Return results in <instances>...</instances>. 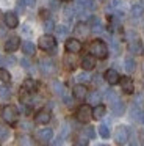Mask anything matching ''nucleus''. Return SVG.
Returning a JSON list of instances; mask_svg holds the SVG:
<instances>
[{"mask_svg":"<svg viewBox=\"0 0 144 146\" xmlns=\"http://www.w3.org/2000/svg\"><path fill=\"white\" fill-rule=\"evenodd\" d=\"M99 133H100V137H102V138H108V137H110L108 126H106V124H102V126L99 127Z\"/></svg>","mask_w":144,"mask_h":146,"instance_id":"nucleus-31","label":"nucleus"},{"mask_svg":"<svg viewBox=\"0 0 144 146\" xmlns=\"http://www.w3.org/2000/svg\"><path fill=\"white\" fill-rule=\"evenodd\" d=\"M22 66H24V68H30V66H31V63L27 60V58H24V60H22Z\"/></svg>","mask_w":144,"mask_h":146,"instance_id":"nucleus-46","label":"nucleus"},{"mask_svg":"<svg viewBox=\"0 0 144 146\" xmlns=\"http://www.w3.org/2000/svg\"><path fill=\"white\" fill-rule=\"evenodd\" d=\"M125 36H127L128 42H131V41H136V39H138L136 33H135L133 30H128V32H125Z\"/></svg>","mask_w":144,"mask_h":146,"instance_id":"nucleus-36","label":"nucleus"},{"mask_svg":"<svg viewBox=\"0 0 144 146\" xmlns=\"http://www.w3.org/2000/svg\"><path fill=\"white\" fill-rule=\"evenodd\" d=\"M55 32H56V35H58L59 38H64V36H67V27L66 25H58L55 29Z\"/></svg>","mask_w":144,"mask_h":146,"instance_id":"nucleus-30","label":"nucleus"},{"mask_svg":"<svg viewBox=\"0 0 144 146\" xmlns=\"http://www.w3.org/2000/svg\"><path fill=\"white\" fill-rule=\"evenodd\" d=\"M2 63H5V61H3V57L0 55V64H2Z\"/></svg>","mask_w":144,"mask_h":146,"instance_id":"nucleus-48","label":"nucleus"},{"mask_svg":"<svg viewBox=\"0 0 144 146\" xmlns=\"http://www.w3.org/2000/svg\"><path fill=\"white\" fill-rule=\"evenodd\" d=\"M143 13H144L143 5L136 3V5H133V7H131V16H135V17H141V16H143Z\"/></svg>","mask_w":144,"mask_h":146,"instance_id":"nucleus-24","label":"nucleus"},{"mask_svg":"<svg viewBox=\"0 0 144 146\" xmlns=\"http://www.w3.org/2000/svg\"><path fill=\"white\" fill-rule=\"evenodd\" d=\"M74 146H88V137H83V135H80L77 140H75Z\"/></svg>","mask_w":144,"mask_h":146,"instance_id":"nucleus-35","label":"nucleus"},{"mask_svg":"<svg viewBox=\"0 0 144 146\" xmlns=\"http://www.w3.org/2000/svg\"><path fill=\"white\" fill-rule=\"evenodd\" d=\"M111 110H113V113H114L116 116H121V115H124V111H125L124 102L118 99L116 102H113V104H111Z\"/></svg>","mask_w":144,"mask_h":146,"instance_id":"nucleus-17","label":"nucleus"},{"mask_svg":"<svg viewBox=\"0 0 144 146\" xmlns=\"http://www.w3.org/2000/svg\"><path fill=\"white\" fill-rule=\"evenodd\" d=\"M88 96V88L85 85H81V83H78V85L74 86V98L78 99V101H83V99H86Z\"/></svg>","mask_w":144,"mask_h":146,"instance_id":"nucleus-12","label":"nucleus"},{"mask_svg":"<svg viewBox=\"0 0 144 146\" xmlns=\"http://www.w3.org/2000/svg\"><path fill=\"white\" fill-rule=\"evenodd\" d=\"M128 129L125 126H119L118 129H116V132H114V141L118 143L119 146H124L125 143L128 141Z\"/></svg>","mask_w":144,"mask_h":146,"instance_id":"nucleus-5","label":"nucleus"},{"mask_svg":"<svg viewBox=\"0 0 144 146\" xmlns=\"http://www.w3.org/2000/svg\"><path fill=\"white\" fill-rule=\"evenodd\" d=\"M130 52L133 55H143V42L139 41V39H136V41H131L130 42Z\"/></svg>","mask_w":144,"mask_h":146,"instance_id":"nucleus-18","label":"nucleus"},{"mask_svg":"<svg viewBox=\"0 0 144 146\" xmlns=\"http://www.w3.org/2000/svg\"><path fill=\"white\" fill-rule=\"evenodd\" d=\"M22 50H24V54L25 55H34V52H36V47H34V44L33 42H30V41H25L24 44H22Z\"/></svg>","mask_w":144,"mask_h":146,"instance_id":"nucleus-21","label":"nucleus"},{"mask_svg":"<svg viewBox=\"0 0 144 146\" xmlns=\"http://www.w3.org/2000/svg\"><path fill=\"white\" fill-rule=\"evenodd\" d=\"M20 145L22 146H31V140L28 137H20Z\"/></svg>","mask_w":144,"mask_h":146,"instance_id":"nucleus-40","label":"nucleus"},{"mask_svg":"<svg viewBox=\"0 0 144 146\" xmlns=\"http://www.w3.org/2000/svg\"><path fill=\"white\" fill-rule=\"evenodd\" d=\"M139 116H141L139 108H136V105H133V107H131V118H133V119H136V118H139Z\"/></svg>","mask_w":144,"mask_h":146,"instance_id":"nucleus-37","label":"nucleus"},{"mask_svg":"<svg viewBox=\"0 0 144 146\" xmlns=\"http://www.w3.org/2000/svg\"><path fill=\"white\" fill-rule=\"evenodd\" d=\"M91 77H89V74H80V76H77V80L78 82H88Z\"/></svg>","mask_w":144,"mask_h":146,"instance_id":"nucleus-41","label":"nucleus"},{"mask_svg":"<svg viewBox=\"0 0 144 146\" xmlns=\"http://www.w3.org/2000/svg\"><path fill=\"white\" fill-rule=\"evenodd\" d=\"M63 2H69V0H63Z\"/></svg>","mask_w":144,"mask_h":146,"instance_id":"nucleus-49","label":"nucleus"},{"mask_svg":"<svg viewBox=\"0 0 144 146\" xmlns=\"http://www.w3.org/2000/svg\"><path fill=\"white\" fill-rule=\"evenodd\" d=\"M9 96H11L9 90L6 88V86H2V88H0V99H2V101H6V99H9Z\"/></svg>","mask_w":144,"mask_h":146,"instance_id":"nucleus-33","label":"nucleus"},{"mask_svg":"<svg viewBox=\"0 0 144 146\" xmlns=\"http://www.w3.org/2000/svg\"><path fill=\"white\" fill-rule=\"evenodd\" d=\"M19 46H20V39H19V36H11V38L6 39L5 42V50L6 52H14L19 49Z\"/></svg>","mask_w":144,"mask_h":146,"instance_id":"nucleus-10","label":"nucleus"},{"mask_svg":"<svg viewBox=\"0 0 144 146\" xmlns=\"http://www.w3.org/2000/svg\"><path fill=\"white\" fill-rule=\"evenodd\" d=\"M89 49H91V55H94L96 58H106V55H108V46L100 39H94L91 42Z\"/></svg>","mask_w":144,"mask_h":146,"instance_id":"nucleus-1","label":"nucleus"},{"mask_svg":"<svg viewBox=\"0 0 144 146\" xmlns=\"http://www.w3.org/2000/svg\"><path fill=\"white\" fill-rule=\"evenodd\" d=\"M75 61H77V60L72 57V54H69V55H66V57H64V63H66V66H67L69 69H74V68L77 66V63H75Z\"/></svg>","mask_w":144,"mask_h":146,"instance_id":"nucleus-26","label":"nucleus"},{"mask_svg":"<svg viewBox=\"0 0 144 146\" xmlns=\"http://www.w3.org/2000/svg\"><path fill=\"white\" fill-rule=\"evenodd\" d=\"M50 118H52L50 111L46 110V108H42V110H39L36 113L34 121H36V124H47V123H50Z\"/></svg>","mask_w":144,"mask_h":146,"instance_id":"nucleus-9","label":"nucleus"},{"mask_svg":"<svg viewBox=\"0 0 144 146\" xmlns=\"http://www.w3.org/2000/svg\"><path fill=\"white\" fill-rule=\"evenodd\" d=\"M74 33H75V36L85 39V38H88V35H89V27H88V24H85V22H78L77 25H75Z\"/></svg>","mask_w":144,"mask_h":146,"instance_id":"nucleus-8","label":"nucleus"},{"mask_svg":"<svg viewBox=\"0 0 144 146\" xmlns=\"http://www.w3.org/2000/svg\"><path fill=\"white\" fill-rule=\"evenodd\" d=\"M88 102H89V104H92L94 107H96V105H99L100 104V93L99 91L89 93V94H88Z\"/></svg>","mask_w":144,"mask_h":146,"instance_id":"nucleus-22","label":"nucleus"},{"mask_svg":"<svg viewBox=\"0 0 144 146\" xmlns=\"http://www.w3.org/2000/svg\"><path fill=\"white\" fill-rule=\"evenodd\" d=\"M50 7H52L53 10H58V7H59V0H50Z\"/></svg>","mask_w":144,"mask_h":146,"instance_id":"nucleus-42","label":"nucleus"},{"mask_svg":"<svg viewBox=\"0 0 144 146\" xmlns=\"http://www.w3.org/2000/svg\"><path fill=\"white\" fill-rule=\"evenodd\" d=\"M91 118H92V108H91V105L85 104L77 110V119L80 123H88Z\"/></svg>","mask_w":144,"mask_h":146,"instance_id":"nucleus-6","label":"nucleus"},{"mask_svg":"<svg viewBox=\"0 0 144 146\" xmlns=\"http://www.w3.org/2000/svg\"><path fill=\"white\" fill-rule=\"evenodd\" d=\"M139 121L144 124V113H141V116H139Z\"/></svg>","mask_w":144,"mask_h":146,"instance_id":"nucleus-47","label":"nucleus"},{"mask_svg":"<svg viewBox=\"0 0 144 146\" xmlns=\"http://www.w3.org/2000/svg\"><path fill=\"white\" fill-rule=\"evenodd\" d=\"M81 68L85 71H91L96 68V60H94V55H85L81 58Z\"/></svg>","mask_w":144,"mask_h":146,"instance_id":"nucleus-14","label":"nucleus"},{"mask_svg":"<svg viewBox=\"0 0 144 146\" xmlns=\"http://www.w3.org/2000/svg\"><path fill=\"white\" fill-rule=\"evenodd\" d=\"M63 141H64V137L59 135V137H56V138H55V141L52 143V146H61V145H63Z\"/></svg>","mask_w":144,"mask_h":146,"instance_id":"nucleus-39","label":"nucleus"},{"mask_svg":"<svg viewBox=\"0 0 144 146\" xmlns=\"http://www.w3.org/2000/svg\"><path fill=\"white\" fill-rule=\"evenodd\" d=\"M5 63H6V64H14V63H16V58H14V57H8V58L5 60Z\"/></svg>","mask_w":144,"mask_h":146,"instance_id":"nucleus-44","label":"nucleus"},{"mask_svg":"<svg viewBox=\"0 0 144 146\" xmlns=\"http://www.w3.org/2000/svg\"><path fill=\"white\" fill-rule=\"evenodd\" d=\"M89 22H91V29H92V32H94V33H100V32H102L103 27H102V22H100L99 17H96V16L91 17Z\"/></svg>","mask_w":144,"mask_h":146,"instance_id":"nucleus-20","label":"nucleus"},{"mask_svg":"<svg viewBox=\"0 0 144 146\" xmlns=\"http://www.w3.org/2000/svg\"><path fill=\"white\" fill-rule=\"evenodd\" d=\"M38 46H39L42 50H46V52H55V49H56V41H55V38H53V36L44 35V36H41V38H39Z\"/></svg>","mask_w":144,"mask_h":146,"instance_id":"nucleus-2","label":"nucleus"},{"mask_svg":"<svg viewBox=\"0 0 144 146\" xmlns=\"http://www.w3.org/2000/svg\"><path fill=\"white\" fill-rule=\"evenodd\" d=\"M105 98H106V101L110 102V104H113V102H116L118 101V94H116L114 91H113V90H106V93H105Z\"/></svg>","mask_w":144,"mask_h":146,"instance_id":"nucleus-27","label":"nucleus"},{"mask_svg":"<svg viewBox=\"0 0 144 146\" xmlns=\"http://www.w3.org/2000/svg\"><path fill=\"white\" fill-rule=\"evenodd\" d=\"M135 68H136V63H135L133 58H130V57L125 58V61H124V69L127 71L128 74H130V72H133V71H135Z\"/></svg>","mask_w":144,"mask_h":146,"instance_id":"nucleus-23","label":"nucleus"},{"mask_svg":"<svg viewBox=\"0 0 144 146\" xmlns=\"http://www.w3.org/2000/svg\"><path fill=\"white\" fill-rule=\"evenodd\" d=\"M39 69H41V72H42L44 76L49 77V76H53V74H55L56 66L50 58H44V60L39 61Z\"/></svg>","mask_w":144,"mask_h":146,"instance_id":"nucleus-4","label":"nucleus"},{"mask_svg":"<svg viewBox=\"0 0 144 146\" xmlns=\"http://www.w3.org/2000/svg\"><path fill=\"white\" fill-rule=\"evenodd\" d=\"M119 82H121V86H122V91H124V93L131 94V93L135 91L133 80H131L130 77H122V79H119Z\"/></svg>","mask_w":144,"mask_h":146,"instance_id":"nucleus-11","label":"nucleus"},{"mask_svg":"<svg viewBox=\"0 0 144 146\" xmlns=\"http://www.w3.org/2000/svg\"><path fill=\"white\" fill-rule=\"evenodd\" d=\"M38 140L39 141H42V143H47V141H50L52 140V137H53V130L52 129H49V127H46V129H41V130H38Z\"/></svg>","mask_w":144,"mask_h":146,"instance_id":"nucleus-13","label":"nucleus"},{"mask_svg":"<svg viewBox=\"0 0 144 146\" xmlns=\"http://www.w3.org/2000/svg\"><path fill=\"white\" fill-rule=\"evenodd\" d=\"M24 3L27 5V7H33V5L36 3V0H24Z\"/></svg>","mask_w":144,"mask_h":146,"instance_id":"nucleus-45","label":"nucleus"},{"mask_svg":"<svg viewBox=\"0 0 144 146\" xmlns=\"http://www.w3.org/2000/svg\"><path fill=\"white\" fill-rule=\"evenodd\" d=\"M8 138H9V129L0 124V141H5Z\"/></svg>","mask_w":144,"mask_h":146,"instance_id":"nucleus-28","label":"nucleus"},{"mask_svg":"<svg viewBox=\"0 0 144 146\" xmlns=\"http://www.w3.org/2000/svg\"><path fill=\"white\" fill-rule=\"evenodd\" d=\"M85 135H86L88 138H94V135H96V133H94V129L92 127H86V129H85Z\"/></svg>","mask_w":144,"mask_h":146,"instance_id":"nucleus-38","label":"nucleus"},{"mask_svg":"<svg viewBox=\"0 0 144 146\" xmlns=\"http://www.w3.org/2000/svg\"><path fill=\"white\" fill-rule=\"evenodd\" d=\"M44 29H46L47 32H49V30H53V22H52V21H47L46 25H44Z\"/></svg>","mask_w":144,"mask_h":146,"instance_id":"nucleus-43","label":"nucleus"},{"mask_svg":"<svg viewBox=\"0 0 144 146\" xmlns=\"http://www.w3.org/2000/svg\"><path fill=\"white\" fill-rule=\"evenodd\" d=\"M66 50H67L69 54H78V52L81 50V42L75 38L67 39V41H66Z\"/></svg>","mask_w":144,"mask_h":146,"instance_id":"nucleus-7","label":"nucleus"},{"mask_svg":"<svg viewBox=\"0 0 144 146\" xmlns=\"http://www.w3.org/2000/svg\"><path fill=\"white\" fill-rule=\"evenodd\" d=\"M105 105H96V107L92 108V118L94 119H102L103 116H105Z\"/></svg>","mask_w":144,"mask_h":146,"instance_id":"nucleus-19","label":"nucleus"},{"mask_svg":"<svg viewBox=\"0 0 144 146\" xmlns=\"http://www.w3.org/2000/svg\"><path fill=\"white\" fill-rule=\"evenodd\" d=\"M5 24L8 29H14V27H17L19 24V19H17V14H14L13 11H9V13L5 14Z\"/></svg>","mask_w":144,"mask_h":146,"instance_id":"nucleus-15","label":"nucleus"},{"mask_svg":"<svg viewBox=\"0 0 144 146\" xmlns=\"http://www.w3.org/2000/svg\"><path fill=\"white\" fill-rule=\"evenodd\" d=\"M119 74H118V71H114V69H108L105 72V80L110 83V85H116V83L119 82Z\"/></svg>","mask_w":144,"mask_h":146,"instance_id":"nucleus-16","label":"nucleus"},{"mask_svg":"<svg viewBox=\"0 0 144 146\" xmlns=\"http://www.w3.org/2000/svg\"><path fill=\"white\" fill-rule=\"evenodd\" d=\"M17 116H19V113H17V108L16 107H13V105H5V107H3L2 118L5 119V123L14 124L16 121H17Z\"/></svg>","mask_w":144,"mask_h":146,"instance_id":"nucleus-3","label":"nucleus"},{"mask_svg":"<svg viewBox=\"0 0 144 146\" xmlns=\"http://www.w3.org/2000/svg\"><path fill=\"white\" fill-rule=\"evenodd\" d=\"M83 7H85V11H94L96 10V3H94L92 0H85Z\"/></svg>","mask_w":144,"mask_h":146,"instance_id":"nucleus-34","label":"nucleus"},{"mask_svg":"<svg viewBox=\"0 0 144 146\" xmlns=\"http://www.w3.org/2000/svg\"><path fill=\"white\" fill-rule=\"evenodd\" d=\"M9 80H11V76H9V72H8L6 69H2V68H0V82L8 83Z\"/></svg>","mask_w":144,"mask_h":146,"instance_id":"nucleus-29","label":"nucleus"},{"mask_svg":"<svg viewBox=\"0 0 144 146\" xmlns=\"http://www.w3.org/2000/svg\"><path fill=\"white\" fill-rule=\"evenodd\" d=\"M52 86H53V91H55L56 94H61V96H63V93H64V86H63V83H59V82H53V83H52Z\"/></svg>","mask_w":144,"mask_h":146,"instance_id":"nucleus-32","label":"nucleus"},{"mask_svg":"<svg viewBox=\"0 0 144 146\" xmlns=\"http://www.w3.org/2000/svg\"><path fill=\"white\" fill-rule=\"evenodd\" d=\"M24 90H27L28 93H33L34 90H36V82L31 80V79H27L24 82Z\"/></svg>","mask_w":144,"mask_h":146,"instance_id":"nucleus-25","label":"nucleus"},{"mask_svg":"<svg viewBox=\"0 0 144 146\" xmlns=\"http://www.w3.org/2000/svg\"><path fill=\"white\" fill-rule=\"evenodd\" d=\"M143 145H144V140H143Z\"/></svg>","mask_w":144,"mask_h":146,"instance_id":"nucleus-50","label":"nucleus"}]
</instances>
